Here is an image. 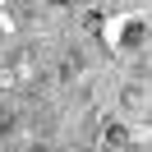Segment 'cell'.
Wrapping results in <instances>:
<instances>
[{
	"mask_svg": "<svg viewBox=\"0 0 152 152\" xmlns=\"http://www.w3.org/2000/svg\"><path fill=\"white\" fill-rule=\"evenodd\" d=\"M129 143H134V129H129V124H124V120H111V124H106V129H102V148H111V152H120V148H129Z\"/></svg>",
	"mask_w": 152,
	"mask_h": 152,
	"instance_id": "cell-2",
	"label": "cell"
},
{
	"mask_svg": "<svg viewBox=\"0 0 152 152\" xmlns=\"http://www.w3.org/2000/svg\"><path fill=\"white\" fill-rule=\"evenodd\" d=\"M115 46L129 51V56H138V51L148 46V19H143V14H124V19L115 23Z\"/></svg>",
	"mask_w": 152,
	"mask_h": 152,
	"instance_id": "cell-1",
	"label": "cell"
},
{
	"mask_svg": "<svg viewBox=\"0 0 152 152\" xmlns=\"http://www.w3.org/2000/svg\"><path fill=\"white\" fill-rule=\"evenodd\" d=\"M65 152H88V148H78V143H74V148H65Z\"/></svg>",
	"mask_w": 152,
	"mask_h": 152,
	"instance_id": "cell-4",
	"label": "cell"
},
{
	"mask_svg": "<svg viewBox=\"0 0 152 152\" xmlns=\"http://www.w3.org/2000/svg\"><path fill=\"white\" fill-rule=\"evenodd\" d=\"M143 102H148V88L143 83H124L120 88V106L124 111H143Z\"/></svg>",
	"mask_w": 152,
	"mask_h": 152,
	"instance_id": "cell-3",
	"label": "cell"
}]
</instances>
